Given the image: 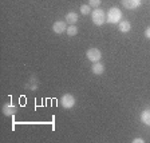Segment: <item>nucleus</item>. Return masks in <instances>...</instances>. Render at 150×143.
I'll list each match as a JSON object with an SVG mask.
<instances>
[{
  "label": "nucleus",
  "mask_w": 150,
  "mask_h": 143,
  "mask_svg": "<svg viewBox=\"0 0 150 143\" xmlns=\"http://www.w3.org/2000/svg\"><path fill=\"white\" fill-rule=\"evenodd\" d=\"M141 120L144 122L145 125L150 126V110H145V111L141 114Z\"/></svg>",
  "instance_id": "9b49d317"
},
{
  "label": "nucleus",
  "mask_w": 150,
  "mask_h": 143,
  "mask_svg": "<svg viewBox=\"0 0 150 143\" xmlns=\"http://www.w3.org/2000/svg\"><path fill=\"white\" fill-rule=\"evenodd\" d=\"M133 142L134 143H144V139H142V138H135Z\"/></svg>",
  "instance_id": "dca6fc26"
},
{
  "label": "nucleus",
  "mask_w": 150,
  "mask_h": 143,
  "mask_svg": "<svg viewBox=\"0 0 150 143\" xmlns=\"http://www.w3.org/2000/svg\"><path fill=\"white\" fill-rule=\"evenodd\" d=\"M52 31L55 32V34H63V32L66 31V23L62 22V20H58V22L54 23L52 25Z\"/></svg>",
  "instance_id": "423d86ee"
},
{
  "label": "nucleus",
  "mask_w": 150,
  "mask_h": 143,
  "mask_svg": "<svg viewBox=\"0 0 150 143\" xmlns=\"http://www.w3.org/2000/svg\"><path fill=\"white\" fill-rule=\"evenodd\" d=\"M66 32H67V35L69 36H75V35L78 34V28H76V25H74V24H71L67 30H66Z\"/></svg>",
  "instance_id": "f8f14e48"
},
{
  "label": "nucleus",
  "mask_w": 150,
  "mask_h": 143,
  "mask_svg": "<svg viewBox=\"0 0 150 143\" xmlns=\"http://www.w3.org/2000/svg\"><path fill=\"white\" fill-rule=\"evenodd\" d=\"M106 19L109 23H112V24H115V23H119L122 19V12L119 11V8L117 7H112V8L109 9V12L106 15Z\"/></svg>",
  "instance_id": "f257e3e1"
},
{
  "label": "nucleus",
  "mask_w": 150,
  "mask_h": 143,
  "mask_svg": "<svg viewBox=\"0 0 150 143\" xmlns=\"http://www.w3.org/2000/svg\"><path fill=\"white\" fill-rule=\"evenodd\" d=\"M76 22H78V15L75 12H69L66 15V23H69V24H75Z\"/></svg>",
  "instance_id": "1a4fd4ad"
},
{
  "label": "nucleus",
  "mask_w": 150,
  "mask_h": 143,
  "mask_svg": "<svg viewBox=\"0 0 150 143\" xmlns=\"http://www.w3.org/2000/svg\"><path fill=\"white\" fill-rule=\"evenodd\" d=\"M145 36H146L147 39H150V27L145 30Z\"/></svg>",
  "instance_id": "2eb2a0df"
},
{
  "label": "nucleus",
  "mask_w": 150,
  "mask_h": 143,
  "mask_svg": "<svg viewBox=\"0 0 150 143\" xmlns=\"http://www.w3.org/2000/svg\"><path fill=\"white\" fill-rule=\"evenodd\" d=\"M122 6L127 9H135L141 6V0H121Z\"/></svg>",
  "instance_id": "39448f33"
},
{
  "label": "nucleus",
  "mask_w": 150,
  "mask_h": 143,
  "mask_svg": "<svg viewBox=\"0 0 150 143\" xmlns=\"http://www.w3.org/2000/svg\"><path fill=\"white\" fill-rule=\"evenodd\" d=\"M91 18H93V23L95 25H102L103 23L106 22V13L103 12V9L100 8H95L91 13Z\"/></svg>",
  "instance_id": "f03ea898"
},
{
  "label": "nucleus",
  "mask_w": 150,
  "mask_h": 143,
  "mask_svg": "<svg viewBox=\"0 0 150 143\" xmlns=\"http://www.w3.org/2000/svg\"><path fill=\"white\" fill-rule=\"evenodd\" d=\"M100 4V0H88V6L90 7H95V8H98Z\"/></svg>",
  "instance_id": "4468645a"
},
{
  "label": "nucleus",
  "mask_w": 150,
  "mask_h": 143,
  "mask_svg": "<svg viewBox=\"0 0 150 143\" xmlns=\"http://www.w3.org/2000/svg\"><path fill=\"white\" fill-rule=\"evenodd\" d=\"M16 111H18V108H16L13 104H4L3 106V114L6 116H12V115H15L16 114Z\"/></svg>",
  "instance_id": "0eeeda50"
},
{
  "label": "nucleus",
  "mask_w": 150,
  "mask_h": 143,
  "mask_svg": "<svg viewBox=\"0 0 150 143\" xmlns=\"http://www.w3.org/2000/svg\"><path fill=\"white\" fill-rule=\"evenodd\" d=\"M60 104L64 108H72L75 104V98L72 97L71 94H64L62 97V99H60Z\"/></svg>",
  "instance_id": "7ed1b4c3"
},
{
  "label": "nucleus",
  "mask_w": 150,
  "mask_h": 143,
  "mask_svg": "<svg viewBox=\"0 0 150 143\" xmlns=\"http://www.w3.org/2000/svg\"><path fill=\"white\" fill-rule=\"evenodd\" d=\"M90 6H87V4H83V6H81V13L82 15H88L90 13Z\"/></svg>",
  "instance_id": "ddd939ff"
},
{
  "label": "nucleus",
  "mask_w": 150,
  "mask_h": 143,
  "mask_svg": "<svg viewBox=\"0 0 150 143\" xmlns=\"http://www.w3.org/2000/svg\"><path fill=\"white\" fill-rule=\"evenodd\" d=\"M86 55H87V59L93 63L99 62L100 58H102V54H100V51L98 48H90V50H87Z\"/></svg>",
  "instance_id": "20e7f679"
},
{
  "label": "nucleus",
  "mask_w": 150,
  "mask_h": 143,
  "mask_svg": "<svg viewBox=\"0 0 150 143\" xmlns=\"http://www.w3.org/2000/svg\"><path fill=\"white\" fill-rule=\"evenodd\" d=\"M131 30V24L127 20H123V22H119V31L121 32H129Z\"/></svg>",
  "instance_id": "9d476101"
},
{
  "label": "nucleus",
  "mask_w": 150,
  "mask_h": 143,
  "mask_svg": "<svg viewBox=\"0 0 150 143\" xmlns=\"http://www.w3.org/2000/svg\"><path fill=\"white\" fill-rule=\"evenodd\" d=\"M91 71H93L95 75H102L103 72H105V66H103L100 62H95L93 64V67H91Z\"/></svg>",
  "instance_id": "6e6552de"
}]
</instances>
